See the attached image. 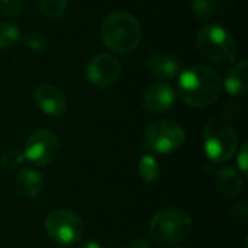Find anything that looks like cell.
Returning a JSON list of instances; mask_svg holds the SVG:
<instances>
[{
  "label": "cell",
  "mask_w": 248,
  "mask_h": 248,
  "mask_svg": "<svg viewBox=\"0 0 248 248\" xmlns=\"http://www.w3.org/2000/svg\"><path fill=\"white\" fill-rule=\"evenodd\" d=\"M179 96L193 108L214 105L222 90L221 76L208 65H195L179 74Z\"/></svg>",
  "instance_id": "6da1fadb"
},
{
  "label": "cell",
  "mask_w": 248,
  "mask_h": 248,
  "mask_svg": "<svg viewBox=\"0 0 248 248\" xmlns=\"http://www.w3.org/2000/svg\"><path fill=\"white\" fill-rule=\"evenodd\" d=\"M102 39L105 45L119 54L132 52L141 41V25L126 12H115L102 23Z\"/></svg>",
  "instance_id": "7a4b0ae2"
},
{
  "label": "cell",
  "mask_w": 248,
  "mask_h": 248,
  "mask_svg": "<svg viewBox=\"0 0 248 248\" xmlns=\"http://www.w3.org/2000/svg\"><path fill=\"white\" fill-rule=\"evenodd\" d=\"M193 230V221L182 209L158 211L150 221V237L160 246H173L186 240Z\"/></svg>",
  "instance_id": "3957f363"
},
{
  "label": "cell",
  "mask_w": 248,
  "mask_h": 248,
  "mask_svg": "<svg viewBox=\"0 0 248 248\" xmlns=\"http://www.w3.org/2000/svg\"><path fill=\"white\" fill-rule=\"evenodd\" d=\"M196 45L206 60L218 65H230L238 55L232 35L218 23H209L202 28L196 38Z\"/></svg>",
  "instance_id": "277c9868"
},
{
  "label": "cell",
  "mask_w": 248,
  "mask_h": 248,
  "mask_svg": "<svg viewBox=\"0 0 248 248\" xmlns=\"http://www.w3.org/2000/svg\"><path fill=\"white\" fill-rule=\"evenodd\" d=\"M205 151L214 164L230 161L238 150V135L224 119H211L203 129Z\"/></svg>",
  "instance_id": "5b68a950"
},
{
  "label": "cell",
  "mask_w": 248,
  "mask_h": 248,
  "mask_svg": "<svg viewBox=\"0 0 248 248\" xmlns=\"http://www.w3.org/2000/svg\"><path fill=\"white\" fill-rule=\"evenodd\" d=\"M185 140L186 131L179 122L161 119L147 128L142 147L155 154H170L179 150L185 144Z\"/></svg>",
  "instance_id": "8992f818"
},
{
  "label": "cell",
  "mask_w": 248,
  "mask_h": 248,
  "mask_svg": "<svg viewBox=\"0 0 248 248\" xmlns=\"http://www.w3.org/2000/svg\"><path fill=\"white\" fill-rule=\"evenodd\" d=\"M45 231L55 243L61 246H74L84 235V224L77 214L67 209H57L48 214Z\"/></svg>",
  "instance_id": "52a82bcc"
},
{
  "label": "cell",
  "mask_w": 248,
  "mask_h": 248,
  "mask_svg": "<svg viewBox=\"0 0 248 248\" xmlns=\"http://www.w3.org/2000/svg\"><path fill=\"white\" fill-rule=\"evenodd\" d=\"M61 150L58 137L49 129L35 131L26 141L23 155L35 166H48L55 161Z\"/></svg>",
  "instance_id": "ba28073f"
},
{
  "label": "cell",
  "mask_w": 248,
  "mask_h": 248,
  "mask_svg": "<svg viewBox=\"0 0 248 248\" xmlns=\"http://www.w3.org/2000/svg\"><path fill=\"white\" fill-rule=\"evenodd\" d=\"M121 76V62L112 54H99L86 67V77L90 84L106 89L116 83Z\"/></svg>",
  "instance_id": "9c48e42d"
},
{
  "label": "cell",
  "mask_w": 248,
  "mask_h": 248,
  "mask_svg": "<svg viewBox=\"0 0 248 248\" xmlns=\"http://www.w3.org/2000/svg\"><path fill=\"white\" fill-rule=\"evenodd\" d=\"M177 94L167 83L151 84L142 94V106L153 113H163L170 110L176 103Z\"/></svg>",
  "instance_id": "30bf717a"
},
{
  "label": "cell",
  "mask_w": 248,
  "mask_h": 248,
  "mask_svg": "<svg viewBox=\"0 0 248 248\" xmlns=\"http://www.w3.org/2000/svg\"><path fill=\"white\" fill-rule=\"evenodd\" d=\"M35 102L38 108L48 116H61L67 109V99L64 93L52 86L42 84L35 90Z\"/></svg>",
  "instance_id": "8fae6325"
},
{
  "label": "cell",
  "mask_w": 248,
  "mask_h": 248,
  "mask_svg": "<svg viewBox=\"0 0 248 248\" xmlns=\"http://www.w3.org/2000/svg\"><path fill=\"white\" fill-rule=\"evenodd\" d=\"M147 70L160 80H173L182 73V64L171 55L154 52L145 61Z\"/></svg>",
  "instance_id": "7c38bea8"
},
{
  "label": "cell",
  "mask_w": 248,
  "mask_h": 248,
  "mask_svg": "<svg viewBox=\"0 0 248 248\" xmlns=\"http://www.w3.org/2000/svg\"><path fill=\"white\" fill-rule=\"evenodd\" d=\"M45 182L42 174L33 169H23L16 176V189L26 199H36L42 195Z\"/></svg>",
  "instance_id": "4fadbf2b"
},
{
  "label": "cell",
  "mask_w": 248,
  "mask_h": 248,
  "mask_svg": "<svg viewBox=\"0 0 248 248\" xmlns=\"http://www.w3.org/2000/svg\"><path fill=\"white\" fill-rule=\"evenodd\" d=\"M225 90L235 97L246 96L248 90V62L241 61L228 70L222 83Z\"/></svg>",
  "instance_id": "5bb4252c"
},
{
  "label": "cell",
  "mask_w": 248,
  "mask_h": 248,
  "mask_svg": "<svg viewBox=\"0 0 248 248\" xmlns=\"http://www.w3.org/2000/svg\"><path fill=\"white\" fill-rule=\"evenodd\" d=\"M217 189L230 198H235L243 190V177L234 167H222L215 176Z\"/></svg>",
  "instance_id": "9a60e30c"
},
{
  "label": "cell",
  "mask_w": 248,
  "mask_h": 248,
  "mask_svg": "<svg viewBox=\"0 0 248 248\" xmlns=\"http://www.w3.org/2000/svg\"><path fill=\"white\" fill-rule=\"evenodd\" d=\"M138 171H140V176L144 182H148V183H154L158 180L160 177V167H158V161L150 155V154H145L140 158L138 161Z\"/></svg>",
  "instance_id": "2e32d148"
},
{
  "label": "cell",
  "mask_w": 248,
  "mask_h": 248,
  "mask_svg": "<svg viewBox=\"0 0 248 248\" xmlns=\"http://www.w3.org/2000/svg\"><path fill=\"white\" fill-rule=\"evenodd\" d=\"M20 39V29L10 22H0V51L13 46Z\"/></svg>",
  "instance_id": "e0dca14e"
},
{
  "label": "cell",
  "mask_w": 248,
  "mask_h": 248,
  "mask_svg": "<svg viewBox=\"0 0 248 248\" xmlns=\"http://www.w3.org/2000/svg\"><path fill=\"white\" fill-rule=\"evenodd\" d=\"M42 15L48 19H58L64 15L68 0H35Z\"/></svg>",
  "instance_id": "ac0fdd59"
},
{
  "label": "cell",
  "mask_w": 248,
  "mask_h": 248,
  "mask_svg": "<svg viewBox=\"0 0 248 248\" xmlns=\"http://www.w3.org/2000/svg\"><path fill=\"white\" fill-rule=\"evenodd\" d=\"M25 161V155L22 151L19 150H15V148H10L7 151H4L0 157V164L3 169L6 170H16L19 169Z\"/></svg>",
  "instance_id": "d6986e66"
},
{
  "label": "cell",
  "mask_w": 248,
  "mask_h": 248,
  "mask_svg": "<svg viewBox=\"0 0 248 248\" xmlns=\"http://www.w3.org/2000/svg\"><path fill=\"white\" fill-rule=\"evenodd\" d=\"M192 10L196 17L206 19L217 10V0H192Z\"/></svg>",
  "instance_id": "ffe728a7"
},
{
  "label": "cell",
  "mask_w": 248,
  "mask_h": 248,
  "mask_svg": "<svg viewBox=\"0 0 248 248\" xmlns=\"http://www.w3.org/2000/svg\"><path fill=\"white\" fill-rule=\"evenodd\" d=\"M25 44L32 51H45L46 49V39L38 32H31L29 35H26Z\"/></svg>",
  "instance_id": "44dd1931"
},
{
  "label": "cell",
  "mask_w": 248,
  "mask_h": 248,
  "mask_svg": "<svg viewBox=\"0 0 248 248\" xmlns=\"http://www.w3.org/2000/svg\"><path fill=\"white\" fill-rule=\"evenodd\" d=\"M20 0H0V12L7 17H16L20 13Z\"/></svg>",
  "instance_id": "7402d4cb"
},
{
  "label": "cell",
  "mask_w": 248,
  "mask_h": 248,
  "mask_svg": "<svg viewBox=\"0 0 248 248\" xmlns=\"http://www.w3.org/2000/svg\"><path fill=\"white\" fill-rule=\"evenodd\" d=\"M240 115H241V106H240V103L230 102V103L225 105V108H224V118L225 119L224 121H227L230 124L232 121H237L240 118Z\"/></svg>",
  "instance_id": "603a6c76"
},
{
  "label": "cell",
  "mask_w": 248,
  "mask_h": 248,
  "mask_svg": "<svg viewBox=\"0 0 248 248\" xmlns=\"http://www.w3.org/2000/svg\"><path fill=\"white\" fill-rule=\"evenodd\" d=\"M248 147L247 144H244L238 154H237V164H238V169L243 171V174H247L248 171Z\"/></svg>",
  "instance_id": "cb8c5ba5"
},
{
  "label": "cell",
  "mask_w": 248,
  "mask_h": 248,
  "mask_svg": "<svg viewBox=\"0 0 248 248\" xmlns=\"http://www.w3.org/2000/svg\"><path fill=\"white\" fill-rule=\"evenodd\" d=\"M125 248H151V246L148 244V241L145 238L137 237L135 240H132Z\"/></svg>",
  "instance_id": "d4e9b609"
},
{
  "label": "cell",
  "mask_w": 248,
  "mask_h": 248,
  "mask_svg": "<svg viewBox=\"0 0 248 248\" xmlns=\"http://www.w3.org/2000/svg\"><path fill=\"white\" fill-rule=\"evenodd\" d=\"M80 248H102V246L94 243V241H87L86 244H83Z\"/></svg>",
  "instance_id": "484cf974"
}]
</instances>
